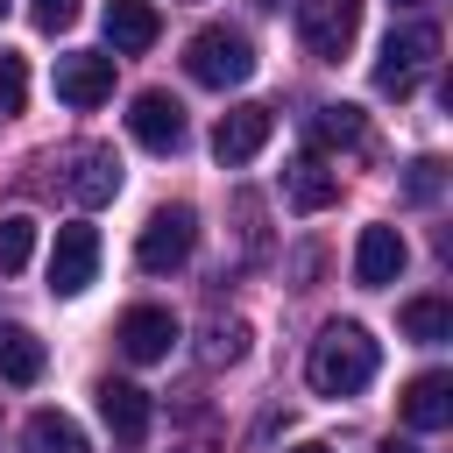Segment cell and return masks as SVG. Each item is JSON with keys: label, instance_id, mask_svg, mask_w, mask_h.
<instances>
[{"label": "cell", "instance_id": "obj_6", "mask_svg": "<svg viewBox=\"0 0 453 453\" xmlns=\"http://www.w3.org/2000/svg\"><path fill=\"white\" fill-rule=\"evenodd\" d=\"M92 276H99V234H92L85 219L57 226V248H50V290H57V297H78V290H92Z\"/></svg>", "mask_w": 453, "mask_h": 453}, {"label": "cell", "instance_id": "obj_26", "mask_svg": "<svg viewBox=\"0 0 453 453\" xmlns=\"http://www.w3.org/2000/svg\"><path fill=\"white\" fill-rule=\"evenodd\" d=\"M290 453H333V446H319V439H304V446H290Z\"/></svg>", "mask_w": 453, "mask_h": 453}, {"label": "cell", "instance_id": "obj_25", "mask_svg": "<svg viewBox=\"0 0 453 453\" xmlns=\"http://www.w3.org/2000/svg\"><path fill=\"white\" fill-rule=\"evenodd\" d=\"M28 21L57 35V28H71V21H78V0H28Z\"/></svg>", "mask_w": 453, "mask_h": 453}, {"label": "cell", "instance_id": "obj_16", "mask_svg": "<svg viewBox=\"0 0 453 453\" xmlns=\"http://www.w3.org/2000/svg\"><path fill=\"white\" fill-rule=\"evenodd\" d=\"M42 340L28 333V326H0V382H14V389H28V382H42Z\"/></svg>", "mask_w": 453, "mask_h": 453}, {"label": "cell", "instance_id": "obj_23", "mask_svg": "<svg viewBox=\"0 0 453 453\" xmlns=\"http://www.w3.org/2000/svg\"><path fill=\"white\" fill-rule=\"evenodd\" d=\"M439 184H446V163H439V156H418V163H411V177H403V198H411V205H432V198H439Z\"/></svg>", "mask_w": 453, "mask_h": 453}, {"label": "cell", "instance_id": "obj_19", "mask_svg": "<svg viewBox=\"0 0 453 453\" xmlns=\"http://www.w3.org/2000/svg\"><path fill=\"white\" fill-rule=\"evenodd\" d=\"M304 134H311V149H361L368 142V120H361V106H319L304 120Z\"/></svg>", "mask_w": 453, "mask_h": 453}, {"label": "cell", "instance_id": "obj_27", "mask_svg": "<svg viewBox=\"0 0 453 453\" xmlns=\"http://www.w3.org/2000/svg\"><path fill=\"white\" fill-rule=\"evenodd\" d=\"M396 7H425V0H396Z\"/></svg>", "mask_w": 453, "mask_h": 453}, {"label": "cell", "instance_id": "obj_5", "mask_svg": "<svg viewBox=\"0 0 453 453\" xmlns=\"http://www.w3.org/2000/svg\"><path fill=\"white\" fill-rule=\"evenodd\" d=\"M361 35V0H297V42L319 64H340Z\"/></svg>", "mask_w": 453, "mask_h": 453}, {"label": "cell", "instance_id": "obj_4", "mask_svg": "<svg viewBox=\"0 0 453 453\" xmlns=\"http://www.w3.org/2000/svg\"><path fill=\"white\" fill-rule=\"evenodd\" d=\"M191 248H198V212H191V205H163V212H149V226L134 234V262H142L149 276L184 269Z\"/></svg>", "mask_w": 453, "mask_h": 453}, {"label": "cell", "instance_id": "obj_1", "mask_svg": "<svg viewBox=\"0 0 453 453\" xmlns=\"http://www.w3.org/2000/svg\"><path fill=\"white\" fill-rule=\"evenodd\" d=\"M375 340H368V326H354V319H333L319 340H311V361H304V375H311V389L319 396H354V389H368L375 382Z\"/></svg>", "mask_w": 453, "mask_h": 453}, {"label": "cell", "instance_id": "obj_9", "mask_svg": "<svg viewBox=\"0 0 453 453\" xmlns=\"http://www.w3.org/2000/svg\"><path fill=\"white\" fill-rule=\"evenodd\" d=\"M403 262H411V248H403V234H396V226H361V241H354V283H361V290L396 283V276H403Z\"/></svg>", "mask_w": 453, "mask_h": 453}, {"label": "cell", "instance_id": "obj_13", "mask_svg": "<svg viewBox=\"0 0 453 453\" xmlns=\"http://www.w3.org/2000/svg\"><path fill=\"white\" fill-rule=\"evenodd\" d=\"M106 42H113V57H142L149 42H156V28H163V14H156V0H106Z\"/></svg>", "mask_w": 453, "mask_h": 453}, {"label": "cell", "instance_id": "obj_7", "mask_svg": "<svg viewBox=\"0 0 453 453\" xmlns=\"http://www.w3.org/2000/svg\"><path fill=\"white\" fill-rule=\"evenodd\" d=\"M269 127H276V113H269V106H255V99H241V106H226V113H219V127H212V156H219L226 170H241V163H255V156H262Z\"/></svg>", "mask_w": 453, "mask_h": 453}, {"label": "cell", "instance_id": "obj_18", "mask_svg": "<svg viewBox=\"0 0 453 453\" xmlns=\"http://www.w3.org/2000/svg\"><path fill=\"white\" fill-rule=\"evenodd\" d=\"M21 453H92V446H85L78 418H64V411H35V418L21 425Z\"/></svg>", "mask_w": 453, "mask_h": 453}, {"label": "cell", "instance_id": "obj_24", "mask_svg": "<svg viewBox=\"0 0 453 453\" xmlns=\"http://www.w3.org/2000/svg\"><path fill=\"white\" fill-rule=\"evenodd\" d=\"M21 99H28V64L0 50V113H21Z\"/></svg>", "mask_w": 453, "mask_h": 453}, {"label": "cell", "instance_id": "obj_2", "mask_svg": "<svg viewBox=\"0 0 453 453\" xmlns=\"http://www.w3.org/2000/svg\"><path fill=\"white\" fill-rule=\"evenodd\" d=\"M184 71H191L198 85L226 92V85H248V78H255V50H248L241 28H198V35L184 42Z\"/></svg>", "mask_w": 453, "mask_h": 453}, {"label": "cell", "instance_id": "obj_10", "mask_svg": "<svg viewBox=\"0 0 453 453\" xmlns=\"http://www.w3.org/2000/svg\"><path fill=\"white\" fill-rule=\"evenodd\" d=\"M106 92H113V57H99V50L57 57V99L64 106H99Z\"/></svg>", "mask_w": 453, "mask_h": 453}, {"label": "cell", "instance_id": "obj_8", "mask_svg": "<svg viewBox=\"0 0 453 453\" xmlns=\"http://www.w3.org/2000/svg\"><path fill=\"white\" fill-rule=\"evenodd\" d=\"M127 134H134L149 156H177V149H184V106H177L170 92H134Z\"/></svg>", "mask_w": 453, "mask_h": 453}, {"label": "cell", "instance_id": "obj_21", "mask_svg": "<svg viewBox=\"0 0 453 453\" xmlns=\"http://www.w3.org/2000/svg\"><path fill=\"white\" fill-rule=\"evenodd\" d=\"M28 255H35V219L28 212H7L0 219V269L14 276V269H28Z\"/></svg>", "mask_w": 453, "mask_h": 453}, {"label": "cell", "instance_id": "obj_12", "mask_svg": "<svg viewBox=\"0 0 453 453\" xmlns=\"http://www.w3.org/2000/svg\"><path fill=\"white\" fill-rule=\"evenodd\" d=\"M99 418H106V432L120 439V446H142L149 439V389H134V382H99Z\"/></svg>", "mask_w": 453, "mask_h": 453}, {"label": "cell", "instance_id": "obj_20", "mask_svg": "<svg viewBox=\"0 0 453 453\" xmlns=\"http://www.w3.org/2000/svg\"><path fill=\"white\" fill-rule=\"evenodd\" d=\"M403 333L425 340V347L453 340V304H446V297H411V304H403Z\"/></svg>", "mask_w": 453, "mask_h": 453}, {"label": "cell", "instance_id": "obj_11", "mask_svg": "<svg viewBox=\"0 0 453 453\" xmlns=\"http://www.w3.org/2000/svg\"><path fill=\"white\" fill-rule=\"evenodd\" d=\"M113 340H120V354H127V361H163V354L177 347V319H170L163 304H134V311L120 319V333H113Z\"/></svg>", "mask_w": 453, "mask_h": 453}, {"label": "cell", "instance_id": "obj_3", "mask_svg": "<svg viewBox=\"0 0 453 453\" xmlns=\"http://www.w3.org/2000/svg\"><path fill=\"white\" fill-rule=\"evenodd\" d=\"M432 57H439V28H432V21H403V28H389V35H382V57H375V92L403 99V92L432 71Z\"/></svg>", "mask_w": 453, "mask_h": 453}, {"label": "cell", "instance_id": "obj_14", "mask_svg": "<svg viewBox=\"0 0 453 453\" xmlns=\"http://www.w3.org/2000/svg\"><path fill=\"white\" fill-rule=\"evenodd\" d=\"M113 191H120V156L99 149V142H85V149L71 156V198H78V205H106Z\"/></svg>", "mask_w": 453, "mask_h": 453}, {"label": "cell", "instance_id": "obj_28", "mask_svg": "<svg viewBox=\"0 0 453 453\" xmlns=\"http://www.w3.org/2000/svg\"><path fill=\"white\" fill-rule=\"evenodd\" d=\"M0 14H7V0H0Z\"/></svg>", "mask_w": 453, "mask_h": 453}, {"label": "cell", "instance_id": "obj_17", "mask_svg": "<svg viewBox=\"0 0 453 453\" xmlns=\"http://www.w3.org/2000/svg\"><path fill=\"white\" fill-rule=\"evenodd\" d=\"M283 191H290V205H297V212H326V205L340 198V177H333L319 156H297V163H290V177H283Z\"/></svg>", "mask_w": 453, "mask_h": 453}, {"label": "cell", "instance_id": "obj_22", "mask_svg": "<svg viewBox=\"0 0 453 453\" xmlns=\"http://www.w3.org/2000/svg\"><path fill=\"white\" fill-rule=\"evenodd\" d=\"M241 354H248V326L241 319H212L205 326V361L219 368V361H241Z\"/></svg>", "mask_w": 453, "mask_h": 453}, {"label": "cell", "instance_id": "obj_15", "mask_svg": "<svg viewBox=\"0 0 453 453\" xmlns=\"http://www.w3.org/2000/svg\"><path fill=\"white\" fill-rule=\"evenodd\" d=\"M403 425L411 432H446L453 425V375H418L411 389H403Z\"/></svg>", "mask_w": 453, "mask_h": 453}]
</instances>
